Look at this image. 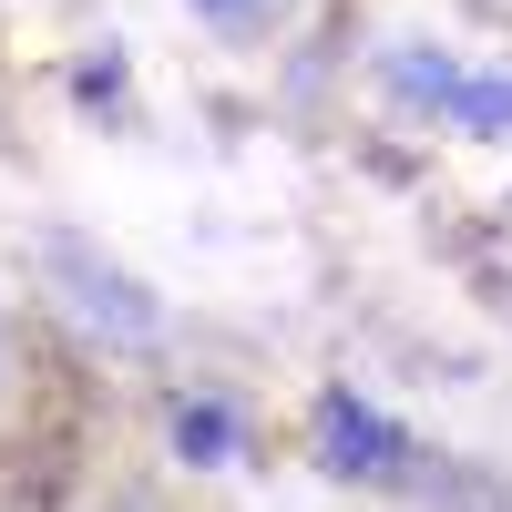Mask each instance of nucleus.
I'll return each instance as SVG.
<instances>
[{
	"mask_svg": "<svg viewBox=\"0 0 512 512\" xmlns=\"http://www.w3.org/2000/svg\"><path fill=\"white\" fill-rule=\"evenodd\" d=\"M205 11H246V0H205Z\"/></svg>",
	"mask_w": 512,
	"mask_h": 512,
	"instance_id": "4",
	"label": "nucleus"
},
{
	"mask_svg": "<svg viewBox=\"0 0 512 512\" xmlns=\"http://www.w3.org/2000/svg\"><path fill=\"white\" fill-rule=\"evenodd\" d=\"M175 451H185V461H226V451H236V420H226L216 400H195V410H175Z\"/></svg>",
	"mask_w": 512,
	"mask_h": 512,
	"instance_id": "3",
	"label": "nucleus"
},
{
	"mask_svg": "<svg viewBox=\"0 0 512 512\" xmlns=\"http://www.w3.org/2000/svg\"><path fill=\"white\" fill-rule=\"evenodd\" d=\"M400 93L451 113L461 134H512V82L492 72H461V62H431V52H400Z\"/></svg>",
	"mask_w": 512,
	"mask_h": 512,
	"instance_id": "1",
	"label": "nucleus"
},
{
	"mask_svg": "<svg viewBox=\"0 0 512 512\" xmlns=\"http://www.w3.org/2000/svg\"><path fill=\"white\" fill-rule=\"evenodd\" d=\"M318 461H328V472H349V482H390L400 461H410V441H400L369 400L328 390V400H318Z\"/></svg>",
	"mask_w": 512,
	"mask_h": 512,
	"instance_id": "2",
	"label": "nucleus"
}]
</instances>
